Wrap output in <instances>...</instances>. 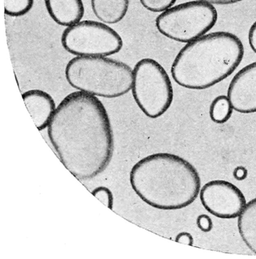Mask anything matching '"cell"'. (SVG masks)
Listing matches in <instances>:
<instances>
[{
	"label": "cell",
	"mask_w": 256,
	"mask_h": 259,
	"mask_svg": "<svg viewBox=\"0 0 256 259\" xmlns=\"http://www.w3.org/2000/svg\"><path fill=\"white\" fill-rule=\"evenodd\" d=\"M61 44L75 56L107 57L119 52L123 46L120 35L107 24L93 20L80 21L67 27Z\"/></svg>",
	"instance_id": "52a82bcc"
},
{
	"label": "cell",
	"mask_w": 256,
	"mask_h": 259,
	"mask_svg": "<svg viewBox=\"0 0 256 259\" xmlns=\"http://www.w3.org/2000/svg\"><path fill=\"white\" fill-rule=\"evenodd\" d=\"M131 90L139 108L152 119L162 115L170 107L174 99L168 74L160 63L152 58L142 59L135 64Z\"/></svg>",
	"instance_id": "5b68a950"
},
{
	"label": "cell",
	"mask_w": 256,
	"mask_h": 259,
	"mask_svg": "<svg viewBox=\"0 0 256 259\" xmlns=\"http://www.w3.org/2000/svg\"><path fill=\"white\" fill-rule=\"evenodd\" d=\"M92 193L107 207L112 209L113 196L111 191L108 188L104 186L98 187L94 189Z\"/></svg>",
	"instance_id": "e0dca14e"
},
{
	"label": "cell",
	"mask_w": 256,
	"mask_h": 259,
	"mask_svg": "<svg viewBox=\"0 0 256 259\" xmlns=\"http://www.w3.org/2000/svg\"><path fill=\"white\" fill-rule=\"evenodd\" d=\"M140 2L148 11L162 13L173 7L176 0H140Z\"/></svg>",
	"instance_id": "2e32d148"
},
{
	"label": "cell",
	"mask_w": 256,
	"mask_h": 259,
	"mask_svg": "<svg viewBox=\"0 0 256 259\" xmlns=\"http://www.w3.org/2000/svg\"><path fill=\"white\" fill-rule=\"evenodd\" d=\"M47 128L58 157L77 179L93 178L109 164L113 133L107 110L97 97L78 91L69 94L57 106Z\"/></svg>",
	"instance_id": "6da1fadb"
},
{
	"label": "cell",
	"mask_w": 256,
	"mask_h": 259,
	"mask_svg": "<svg viewBox=\"0 0 256 259\" xmlns=\"http://www.w3.org/2000/svg\"><path fill=\"white\" fill-rule=\"evenodd\" d=\"M237 227L245 245L256 254V197L246 203L238 217Z\"/></svg>",
	"instance_id": "4fadbf2b"
},
{
	"label": "cell",
	"mask_w": 256,
	"mask_h": 259,
	"mask_svg": "<svg viewBox=\"0 0 256 259\" xmlns=\"http://www.w3.org/2000/svg\"><path fill=\"white\" fill-rule=\"evenodd\" d=\"M233 110L241 113L256 112V61L240 70L227 91Z\"/></svg>",
	"instance_id": "9c48e42d"
},
{
	"label": "cell",
	"mask_w": 256,
	"mask_h": 259,
	"mask_svg": "<svg viewBox=\"0 0 256 259\" xmlns=\"http://www.w3.org/2000/svg\"><path fill=\"white\" fill-rule=\"evenodd\" d=\"M217 19V11L212 5L194 0L161 13L156 18L155 25L165 37L187 44L206 34Z\"/></svg>",
	"instance_id": "8992f818"
},
{
	"label": "cell",
	"mask_w": 256,
	"mask_h": 259,
	"mask_svg": "<svg viewBox=\"0 0 256 259\" xmlns=\"http://www.w3.org/2000/svg\"><path fill=\"white\" fill-rule=\"evenodd\" d=\"M233 108L227 97L220 95L211 102L209 107V116L212 121L222 124L227 121L231 117Z\"/></svg>",
	"instance_id": "5bb4252c"
},
{
	"label": "cell",
	"mask_w": 256,
	"mask_h": 259,
	"mask_svg": "<svg viewBox=\"0 0 256 259\" xmlns=\"http://www.w3.org/2000/svg\"><path fill=\"white\" fill-rule=\"evenodd\" d=\"M47 10L58 24L68 27L79 21L84 14L82 0H44Z\"/></svg>",
	"instance_id": "8fae6325"
},
{
	"label": "cell",
	"mask_w": 256,
	"mask_h": 259,
	"mask_svg": "<svg viewBox=\"0 0 256 259\" xmlns=\"http://www.w3.org/2000/svg\"><path fill=\"white\" fill-rule=\"evenodd\" d=\"M248 39L251 50L256 53V21L252 24L249 29Z\"/></svg>",
	"instance_id": "ffe728a7"
},
{
	"label": "cell",
	"mask_w": 256,
	"mask_h": 259,
	"mask_svg": "<svg viewBox=\"0 0 256 259\" xmlns=\"http://www.w3.org/2000/svg\"><path fill=\"white\" fill-rule=\"evenodd\" d=\"M206 2L211 5H225L237 3L243 0H197Z\"/></svg>",
	"instance_id": "7402d4cb"
},
{
	"label": "cell",
	"mask_w": 256,
	"mask_h": 259,
	"mask_svg": "<svg viewBox=\"0 0 256 259\" xmlns=\"http://www.w3.org/2000/svg\"><path fill=\"white\" fill-rule=\"evenodd\" d=\"M233 176L239 181L244 180L248 176L247 169L242 165H238L233 169Z\"/></svg>",
	"instance_id": "44dd1931"
},
{
	"label": "cell",
	"mask_w": 256,
	"mask_h": 259,
	"mask_svg": "<svg viewBox=\"0 0 256 259\" xmlns=\"http://www.w3.org/2000/svg\"><path fill=\"white\" fill-rule=\"evenodd\" d=\"M175 241L180 243H183L192 246L193 244V238L191 234L186 232H182L177 235Z\"/></svg>",
	"instance_id": "d6986e66"
},
{
	"label": "cell",
	"mask_w": 256,
	"mask_h": 259,
	"mask_svg": "<svg viewBox=\"0 0 256 259\" xmlns=\"http://www.w3.org/2000/svg\"><path fill=\"white\" fill-rule=\"evenodd\" d=\"M22 97L37 128L42 131L47 128L57 107L52 97L39 89L27 91Z\"/></svg>",
	"instance_id": "30bf717a"
},
{
	"label": "cell",
	"mask_w": 256,
	"mask_h": 259,
	"mask_svg": "<svg viewBox=\"0 0 256 259\" xmlns=\"http://www.w3.org/2000/svg\"><path fill=\"white\" fill-rule=\"evenodd\" d=\"M196 225L197 227L203 232H209L213 228L212 220L206 214H201L197 217Z\"/></svg>",
	"instance_id": "ac0fdd59"
},
{
	"label": "cell",
	"mask_w": 256,
	"mask_h": 259,
	"mask_svg": "<svg viewBox=\"0 0 256 259\" xmlns=\"http://www.w3.org/2000/svg\"><path fill=\"white\" fill-rule=\"evenodd\" d=\"M244 53L239 38L227 31L206 33L185 45L171 66L179 85L191 90L209 88L230 76Z\"/></svg>",
	"instance_id": "3957f363"
},
{
	"label": "cell",
	"mask_w": 256,
	"mask_h": 259,
	"mask_svg": "<svg viewBox=\"0 0 256 259\" xmlns=\"http://www.w3.org/2000/svg\"><path fill=\"white\" fill-rule=\"evenodd\" d=\"M73 88L96 97L114 98L131 89L133 69L126 63L103 56H76L65 68Z\"/></svg>",
	"instance_id": "277c9868"
},
{
	"label": "cell",
	"mask_w": 256,
	"mask_h": 259,
	"mask_svg": "<svg viewBox=\"0 0 256 259\" xmlns=\"http://www.w3.org/2000/svg\"><path fill=\"white\" fill-rule=\"evenodd\" d=\"M129 180L132 189L143 202L164 210L187 207L201 189L196 168L184 158L167 152L139 160L132 167Z\"/></svg>",
	"instance_id": "7a4b0ae2"
},
{
	"label": "cell",
	"mask_w": 256,
	"mask_h": 259,
	"mask_svg": "<svg viewBox=\"0 0 256 259\" xmlns=\"http://www.w3.org/2000/svg\"><path fill=\"white\" fill-rule=\"evenodd\" d=\"M199 195L203 207L220 219L238 217L246 204L241 191L232 183L224 180L207 182L200 189Z\"/></svg>",
	"instance_id": "ba28073f"
},
{
	"label": "cell",
	"mask_w": 256,
	"mask_h": 259,
	"mask_svg": "<svg viewBox=\"0 0 256 259\" xmlns=\"http://www.w3.org/2000/svg\"><path fill=\"white\" fill-rule=\"evenodd\" d=\"M34 0H4L5 13L13 17L21 16L32 8Z\"/></svg>",
	"instance_id": "9a60e30c"
},
{
	"label": "cell",
	"mask_w": 256,
	"mask_h": 259,
	"mask_svg": "<svg viewBox=\"0 0 256 259\" xmlns=\"http://www.w3.org/2000/svg\"><path fill=\"white\" fill-rule=\"evenodd\" d=\"M96 17L106 24L120 21L128 10L129 0H91Z\"/></svg>",
	"instance_id": "7c38bea8"
}]
</instances>
